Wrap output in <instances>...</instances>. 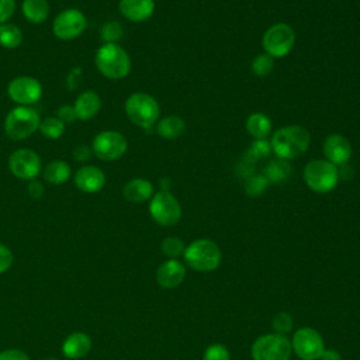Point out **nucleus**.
I'll return each instance as SVG.
<instances>
[{
	"label": "nucleus",
	"mask_w": 360,
	"mask_h": 360,
	"mask_svg": "<svg viewBox=\"0 0 360 360\" xmlns=\"http://www.w3.org/2000/svg\"><path fill=\"white\" fill-rule=\"evenodd\" d=\"M273 124L263 112H253L246 120V129L255 139H264L271 132Z\"/></svg>",
	"instance_id": "nucleus-25"
},
{
	"label": "nucleus",
	"mask_w": 360,
	"mask_h": 360,
	"mask_svg": "<svg viewBox=\"0 0 360 360\" xmlns=\"http://www.w3.org/2000/svg\"><path fill=\"white\" fill-rule=\"evenodd\" d=\"M87 28V18L79 8L62 10L52 21V32L60 41H72Z\"/></svg>",
	"instance_id": "nucleus-12"
},
{
	"label": "nucleus",
	"mask_w": 360,
	"mask_h": 360,
	"mask_svg": "<svg viewBox=\"0 0 360 360\" xmlns=\"http://www.w3.org/2000/svg\"><path fill=\"white\" fill-rule=\"evenodd\" d=\"M44 89L38 79L32 76H17L7 84V96L17 105H34L42 97Z\"/></svg>",
	"instance_id": "nucleus-13"
},
{
	"label": "nucleus",
	"mask_w": 360,
	"mask_h": 360,
	"mask_svg": "<svg viewBox=\"0 0 360 360\" xmlns=\"http://www.w3.org/2000/svg\"><path fill=\"white\" fill-rule=\"evenodd\" d=\"M41 174L46 183L53 186H60L70 179L72 169L68 165V162L62 159H53L45 165Z\"/></svg>",
	"instance_id": "nucleus-22"
},
{
	"label": "nucleus",
	"mask_w": 360,
	"mask_h": 360,
	"mask_svg": "<svg viewBox=\"0 0 360 360\" xmlns=\"http://www.w3.org/2000/svg\"><path fill=\"white\" fill-rule=\"evenodd\" d=\"M321 360H342V356L335 349H325L321 356Z\"/></svg>",
	"instance_id": "nucleus-42"
},
{
	"label": "nucleus",
	"mask_w": 360,
	"mask_h": 360,
	"mask_svg": "<svg viewBox=\"0 0 360 360\" xmlns=\"http://www.w3.org/2000/svg\"><path fill=\"white\" fill-rule=\"evenodd\" d=\"M56 117L65 122V124H69V122H73L76 118V112H75V108L73 105H69V104H63L58 108L56 111Z\"/></svg>",
	"instance_id": "nucleus-38"
},
{
	"label": "nucleus",
	"mask_w": 360,
	"mask_h": 360,
	"mask_svg": "<svg viewBox=\"0 0 360 360\" xmlns=\"http://www.w3.org/2000/svg\"><path fill=\"white\" fill-rule=\"evenodd\" d=\"M97 70L107 79L120 80L131 72V58L120 44L103 42L94 55Z\"/></svg>",
	"instance_id": "nucleus-2"
},
{
	"label": "nucleus",
	"mask_w": 360,
	"mask_h": 360,
	"mask_svg": "<svg viewBox=\"0 0 360 360\" xmlns=\"http://www.w3.org/2000/svg\"><path fill=\"white\" fill-rule=\"evenodd\" d=\"M73 108H75L77 120L90 121L100 112L101 98L97 91L84 90L76 97V100L73 103Z\"/></svg>",
	"instance_id": "nucleus-19"
},
{
	"label": "nucleus",
	"mask_w": 360,
	"mask_h": 360,
	"mask_svg": "<svg viewBox=\"0 0 360 360\" xmlns=\"http://www.w3.org/2000/svg\"><path fill=\"white\" fill-rule=\"evenodd\" d=\"M295 44L294 30L284 22H277L270 25L263 34L262 46L267 55L271 58L287 56Z\"/></svg>",
	"instance_id": "nucleus-8"
},
{
	"label": "nucleus",
	"mask_w": 360,
	"mask_h": 360,
	"mask_svg": "<svg viewBox=\"0 0 360 360\" xmlns=\"http://www.w3.org/2000/svg\"><path fill=\"white\" fill-rule=\"evenodd\" d=\"M184 260L193 270L208 273L219 267L222 260V253L219 246L211 239H197L186 246Z\"/></svg>",
	"instance_id": "nucleus-3"
},
{
	"label": "nucleus",
	"mask_w": 360,
	"mask_h": 360,
	"mask_svg": "<svg viewBox=\"0 0 360 360\" xmlns=\"http://www.w3.org/2000/svg\"><path fill=\"white\" fill-rule=\"evenodd\" d=\"M271 326L274 333H280V335H287L291 329H292V318L290 314L287 312H280L277 314L273 321H271Z\"/></svg>",
	"instance_id": "nucleus-35"
},
{
	"label": "nucleus",
	"mask_w": 360,
	"mask_h": 360,
	"mask_svg": "<svg viewBox=\"0 0 360 360\" xmlns=\"http://www.w3.org/2000/svg\"><path fill=\"white\" fill-rule=\"evenodd\" d=\"M291 342V349L301 360H319L325 347L322 335L312 328H300Z\"/></svg>",
	"instance_id": "nucleus-14"
},
{
	"label": "nucleus",
	"mask_w": 360,
	"mask_h": 360,
	"mask_svg": "<svg viewBox=\"0 0 360 360\" xmlns=\"http://www.w3.org/2000/svg\"><path fill=\"white\" fill-rule=\"evenodd\" d=\"M21 11L28 22L41 24L49 15V3L48 0H22Z\"/></svg>",
	"instance_id": "nucleus-23"
},
{
	"label": "nucleus",
	"mask_w": 360,
	"mask_h": 360,
	"mask_svg": "<svg viewBox=\"0 0 360 360\" xmlns=\"http://www.w3.org/2000/svg\"><path fill=\"white\" fill-rule=\"evenodd\" d=\"M186 278V267L177 259L163 262L156 270V281L163 288H176Z\"/></svg>",
	"instance_id": "nucleus-17"
},
{
	"label": "nucleus",
	"mask_w": 360,
	"mask_h": 360,
	"mask_svg": "<svg viewBox=\"0 0 360 360\" xmlns=\"http://www.w3.org/2000/svg\"><path fill=\"white\" fill-rule=\"evenodd\" d=\"M291 342L285 335L266 333L259 336L250 349L253 360H290Z\"/></svg>",
	"instance_id": "nucleus-7"
},
{
	"label": "nucleus",
	"mask_w": 360,
	"mask_h": 360,
	"mask_svg": "<svg viewBox=\"0 0 360 360\" xmlns=\"http://www.w3.org/2000/svg\"><path fill=\"white\" fill-rule=\"evenodd\" d=\"M149 214L162 226L176 225L181 218V207L177 198L166 190H160L149 200Z\"/></svg>",
	"instance_id": "nucleus-9"
},
{
	"label": "nucleus",
	"mask_w": 360,
	"mask_h": 360,
	"mask_svg": "<svg viewBox=\"0 0 360 360\" xmlns=\"http://www.w3.org/2000/svg\"><path fill=\"white\" fill-rule=\"evenodd\" d=\"M128 149L127 138L114 129H105L98 132L91 142L93 155L104 162L118 160L125 155Z\"/></svg>",
	"instance_id": "nucleus-10"
},
{
	"label": "nucleus",
	"mask_w": 360,
	"mask_h": 360,
	"mask_svg": "<svg viewBox=\"0 0 360 360\" xmlns=\"http://www.w3.org/2000/svg\"><path fill=\"white\" fill-rule=\"evenodd\" d=\"M73 181L80 191L94 194L103 190L105 184V174L98 166L83 165L75 172Z\"/></svg>",
	"instance_id": "nucleus-15"
},
{
	"label": "nucleus",
	"mask_w": 360,
	"mask_h": 360,
	"mask_svg": "<svg viewBox=\"0 0 360 360\" xmlns=\"http://www.w3.org/2000/svg\"><path fill=\"white\" fill-rule=\"evenodd\" d=\"M91 350V339L84 332L70 333L62 343V353L68 360H79Z\"/></svg>",
	"instance_id": "nucleus-20"
},
{
	"label": "nucleus",
	"mask_w": 360,
	"mask_h": 360,
	"mask_svg": "<svg viewBox=\"0 0 360 360\" xmlns=\"http://www.w3.org/2000/svg\"><path fill=\"white\" fill-rule=\"evenodd\" d=\"M125 114L131 122L143 129H150L160 115L159 103L148 93L136 91L125 100Z\"/></svg>",
	"instance_id": "nucleus-4"
},
{
	"label": "nucleus",
	"mask_w": 360,
	"mask_h": 360,
	"mask_svg": "<svg viewBox=\"0 0 360 360\" xmlns=\"http://www.w3.org/2000/svg\"><path fill=\"white\" fill-rule=\"evenodd\" d=\"M15 0H0V24L8 22L15 11Z\"/></svg>",
	"instance_id": "nucleus-36"
},
{
	"label": "nucleus",
	"mask_w": 360,
	"mask_h": 360,
	"mask_svg": "<svg viewBox=\"0 0 360 360\" xmlns=\"http://www.w3.org/2000/svg\"><path fill=\"white\" fill-rule=\"evenodd\" d=\"M10 173L20 180H35L42 173V162L39 155L30 148H20L8 156L7 162Z\"/></svg>",
	"instance_id": "nucleus-11"
},
{
	"label": "nucleus",
	"mask_w": 360,
	"mask_h": 360,
	"mask_svg": "<svg viewBox=\"0 0 360 360\" xmlns=\"http://www.w3.org/2000/svg\"><path fill=\"white\" fill-rule=\"evenodd\" d=\"M292 174L291 165L284 159L270 160L263 172V176L269 180V183H281L290 179Z\"/></svg>",
	"instance_id": "nucleus-26"
},
{
	"label": "nucleus",
	"mask_w": 360,
	"mask_h": 360,
	"mask_svg": "<svg viewBox=\"0 0 360 360\" xmlns=\"http://www.w3.org/2000/svg\"><path fill=\"white\" fill-rule=\"evenodd\" d=\"M309 142L311 135L302 125L281 127L273 134L270 139L271 152H274L278 159L284 160L295 159L305 153Z\"/></svg>",
	"instance_id": "nucleus-1"
},
{
	"label": "nucleus",
	"mask_w": 360,
	"mask_h": 360,
	"mask_svg": "<svg viewBox=\"0 0 360 360\" xmlns=\"http://www.w3.org/2000/svg\"><path fill=\"white\" fill-rule=\"evenodd\" d=\"M118 10L127 20L142 22L152 17L155 11V0H120Z\"/></svg>",
	"instance_id": "nucleus-18"
},
{
	"label": "nucleus",
	"mask_w": 360,
	"mask_h": 360,
	"mask_svg": "<svg viewBox=\"0 0 360 360\" xmlns=\"http://www.w3.org/2000/svg\"><path fill=\"white\" fill-rule=\"evenodd\" d=\"M162 253L170 259H176L179 256H181L184 253L186 245L183 243V240L177 236H167L162 240L160 245Z\"/></svg>",
	"instance_id": "nucleus-32"
},
{
	"label": "nucleus",
	"mask_w": 360,
	"mask_h": 360,
	"mask_svg": "<svg viewBox=\"0 0 360 360\" xmlns=\"http://www.w3.org/2000/svg\"><path fill=\"white\" fill-rule=\"evenodd\" d=\"M41 117L37 110L28 105H15L4 118V132L11 141H22L38 131Z\"/></svg>",
	"instance_id": "nucleus-5"
},
{
	"label": "nucleus",
	"mask_w": 360,
	"mask_h": 360,
	"mask_svg": "<svg viewBox=\"0 0 360 360\" xmlns=\"http://www.w3.org/2000/svg\"><path fill=\"white\" fill-rule=\"evenodd\" d=\"M271 153V145H270V141H267L266 138L264 139H256L252 142L250 148L248 149L246 155H245V159L250 163L262 159V158H267L269 155Z\"/></svg>",
	"instance_id": "nucleus-29"
},
{
	"label": "nucleus",
	"mask_w": 360,
	"mask_h": 360,
	"mask_svg": "<svg viewBox=\"0 0 360 360\" xmlns=\"http://www.w3.org/2000/svg\"><path fill=\"white\" fill-rule=\"evenodd\" d=\"M0 360H30V357L20 349H7L0 353Z\"/></svg>",
	"instance_id": "nucleus-40"
},
{
	"label": "nucleus",
	"mask_w": 360,
	"mask_h": 360,
	"mask_svg": "<svg viewBox=\"0 0 360 360\" xmlns=\"http://www.w3.org/2000/svg\"><path fill=\"white\" fill-rule=\"evenodd\" d=\"M202 360H231V353L226 346L221 343H212L204 350Z\"/></svg>",
	"instance_id": "nucleus-34"
},
{
	"label": "nucleus",
	"mask_w": 360,
	"mask_h": 360,
	"mask_svg": "<svg viewBox=\"0 0 360 360\" xmlns=\"http://www.w3.org/2000/svg\"><path fill=\"white\" fill-rule=\"evenodd\" d=\"M269 180L263 174H253L245 183V191L249 197H260L269 187Z\"/></svg>",
	"instance_id": "nucleus-31"
},
{
	"label": "nucleus",
	"mask_w": 360,
	"mask_h": 360,
	"mask_svg": "<svg viewBox=\"0 0 360 360\" xmlns=\"http://www.w3.org/2000/svg\"><path fill=\"white\" fill-rule=\"evenodd\" d=\"M27 191H28L30 197H32V198L38 200V198H41V197L44 195V191H45V188H44L42 183H41V181H38V180L35 179V180H31V181H28V187H27Z\"/></svg>",
	"instance_id": "nucleus-41"
},
{
	"label": "nucleus",
	"mask_w": 360,
	"mask_h": 360,
	"mask_svg": "<svg viewBox=\"0 0 360 360\" xmlns=\"http://www.w3.org/2000/svg\"><path fill=\"white\" fill-rule=\"evenodd\" d=\"M101 39L108 44H118L124 35V28L118 21H107L100 30Z\"/></svg>",
	"instance_id": "nucleus-33"
},
{
	"label": "nucleus",
	"mask_w": 360,
	"mask_h": 360,
	"mask_svg": "<svg viewBox=\"0 0 360 360\" xmlns=\"http://www.w3.org/2000/svg\"><path fill=\"white\" fill-rule=\"evenodd\" d=\"M65 127L66 124L62 122L58 117H46L41 120L38 131L48 139H59L65 134Z\"/></svg>",
	"instance_id": "nucleus-28"
},
{
	"label": "nucleus",
	"mask_w": 360,
	"mask_h": 360,
	"mask_svg": "<svg viewBox=\"0 0 360 360\" xmlns=\"http://www.w3.org/2000/svg\"><path fill=\"white\" fill-rule=\"evenodd\" d=\"M302 177L308 188L315 193L325 194L332 191L339 183L338 166L326 159H314L304 167Z\"/></svg>",
	"instance_id": "nucleus-6"
},
{
	"label": "nucleus",
	"mask_w": 360,
	"mask_h": 360,
	"mask_svg": "<svg viewBox=\"0 0 360 360\" xmlns=\"http://www.w3.org/2000/svg\"><path fill=\"white\" fill-rule=\"evenodd\" d=\"M186 131V122L179 115H166L156 122V132L165 139L179 138Z\"/></svg>",
	"instance_id": "nucleus-24"
},
{
	"label": "nucleus",
	"mask_w": 360,
	"mask_h": 360,
	"mask_svg": "<svg viewBox=\"0 0 360 360\" xmlns=\"http://www.w3.org/2000/svg\"><path fill=\"white\" fill-rule=\"evenodd\" d=\"M250 69H252V73H253L255 76L264 77V76L270 75L271 70L274 69V58H271V56L267 55L266 52H264V53H260V55H257V56L252 60Z\"/></svg>",
	"instance_id": "nucleus-30"
},
{
	"label": "nucleus",
	"mask_w": 360,
	"mask_h": 360,
	"mask_svg": "<svg viewBox=\"0 0 360 360\" xmlns=\"http://www.w3.org/2000/svg\"><path fill=\"white\" fill-rule=\"evenodd\" d=\"M46 360H55V359H46Z\"/></svg>",
	"instance_id": "nucleus-43"
},
{
	"label": "nucleus",
	"mask_w": 360,
	"mask_h": 360,
	"mask_svg": "<svg viewBox=\"0 0 360 360\" xmlns=\"http://www.w3.org/2000/svg\"><path fill=\"white\" fill-rule=\"evenodd\" d=\"M153 186L146 179H131L122 187V195L129 202H145L153 195Z\"/></svg>",
	"instance_id": "nucleus-21"
},
{
	"label": "nucleus",
	"mask_w": 360,
	"mask_h": 360,
	"mask_svg": "<svg viewBox=\"0 0 360 360\" xmlns=\"http://www.w3.org/2000/svg\"><path fill=\"white\" fill-rule=\"evenodd\" d=\"M13 260H14L13 252L6 245L0 243V274L6 273L11 267Z\"/></svg>",
	"instance_id": "nucleus-37"
},
{
	"label": "nucleus",
	"mask_w": 360,
	"mask_h": 360,
	"mask_svg": "<svg viewBox=\"0 0 360 360\" xmlns=\"http://www.w3.org/2000/svg\"><path fill=\"white\" fill-rule=\"evenodd\" d=\"M93 156V150L90 146L87 145H79L73 149V159L76 162H80V163H86L90 160V158Z\"/></svg>",
	"instance_id": "nucleus-39"
},
{
	"label": "nucleus",
	"mask_w": 360,
	"mask_h": 360,
	"mask_svg": "<svg viewBox=\"0 0 360 360\" xmlns=\"http://www.w3.org/2000/svg\"><path fill=\"white\" fill-rule=\"evenodd\" d=\"M323 155L335 166H343L352 158V145L343 135L332 134L323 142Z\"/></svg>",
	"instance_id": "nucleus-16"
},
{
	"label": "nucleus",
	"mask_w": 360,
	"mask_h": 360,
	"mask_svg": "<svg viewBox=\"0 0 360 360\" xmlns=\"http://www.w3.org/2000/svg\"><path fill=\"white\" fill-rule=\"evenodd\" d=\"M22 42V31L13 22L0 24V45L6 49H15Z\"/></svg>",
	"instance_id": "nucleus-27"
}]
</instances>
